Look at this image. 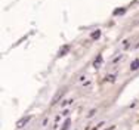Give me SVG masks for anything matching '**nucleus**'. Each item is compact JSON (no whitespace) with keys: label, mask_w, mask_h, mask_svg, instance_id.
I'll use <instances>...</instances> for the list:
<instances>
[{"label":"nucleus","mask_w":139,"mask_h":130,"mask_svg":"<svg viewBox=\"0 0 139 130\" xmlns=\"http://www.w3.org/2000/svg\"><path fill=\"white\" fill-rule=\"evenodd\" d=\"M121 12H124V9H117V11H115V13L118 15V13H121Z\"/></svg>","instance_id":"423d86ee"},{"label":"nucleus","mask_w":139,"mask_h":130,"mask_svg":"<svg viewBox=\"0 0 139 130\" xmlns=\"http://www.w3.org/2000/svg\"><path fill=\"white\" fill-rule=\"evenodd\" d=\"M28 121H30V117H24V118H21V120L18 121V127H24V126H25L27 123H28Z\"/></svg>","instance_id":"f257e3e1"},{"label":"nucleus","mask_w":139,"mask_h":130,"mask_svg":"<svg viewBox=\"0 0 139 130\" xmlns=\"http://www.w3.org/2000/svg\"><path fill=\"white\" fill-rule=\"evenodd\" d=\"M130 68H132V70H138V68H139V61H138V59H136V61H133V62H132V65H130Z\"/></svg>","instance_id":"7ed1b4c3"},{"label":"nucleus","mask_w":139,"mask_h":130,"mask_svg":"<svg viewBox=\"0 0 139 130\" xmlns=\"http://www.w3.org/2000/svg\"><path fill=\"white\" fill-rule=\"evenodd\" d=\"M99 35H101V31H95V33L92 34V39H98Z\"/></svg>","instance_id":"39448f33"},{"label":"nucleus","mask_w":139,"mask_h":130,"mask_svg":"<svg viewBox=\"0 0 139 130\" xmlns=\"http://www.w3.org/2000/svg\"><path fill=\"white\" fill-rule=\"evenodd\" d=\"M67 52H68V46H62L61 47V50H59V53H58V56H64Z\"/></svg>","instance_id":"f03ea898"},{"label":"nucleus","mask_w":139,"mask_h":130,"mask_svg":"<svg viewBox=\"0 0 139 130\" xmlns=\"http://www.w3.org/2000/svg\"><path fill=\"white\" fill-rule=\"evenodd\" d=\"M68 127H70V120H67V121H65V124L62 126V129H61V130H67Z\"/></svg>","instance_id":"20e7f679"}]
</instances>
